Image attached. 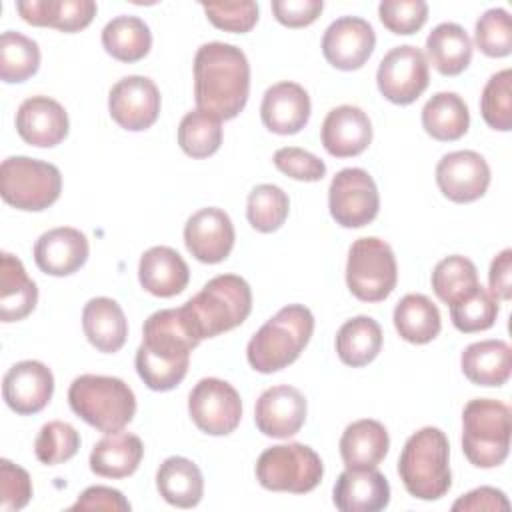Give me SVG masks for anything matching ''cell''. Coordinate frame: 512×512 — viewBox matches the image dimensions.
Listing matches in <instances>:
<instances>
[{
    "label": "cell",
    "instance_id": "cell-1",
    "mask_svg": "<svg viewBox=\"0 0 512 512\" xmlns=\"http://www.w3.org/2000/svg\"><path fill=\"white\" fill-rule=\"evenodd\" d=\"M200 344L184 306L150 314L136 350V372L154 392L176 388L190 364V352Z\"/></svg>",
    "mask_w": 512,
    "mask_h": 512
},
{
    "label": "cell",
    "instance_id": "cell-2",
    "mask_svg": "<svg viewBox=\"0 0 512 512\" xmlns=\"http://www.w3.org/2000/svg\"><path fill=\"white\" fill-rule=\"evenodd\" d=\"M250 92V64L246 54L226 42L202 44L194 56V100L220 120L236 118Z\"/></svg>",
    "mask_w": 512,
    "mask_h": 512
},
{
    "label": "cell",
    "instance_id": "cell-3",
    "mask_svg": "<svg viewBox=\"0 0 512 512\" xmlns=\"http://www.w3.org/2000/svg\"><path fill=\"white\" fill-rule=\"evenodd\" d=\"M450 444L440 428L424 426L414 432L398 458V474L406 492L418 500H438L452 486Z\"/></svg>",
    "mask_w": 512,
    "mask_h": 512
},
{
    "label": "cell",
    "instance_id": "cell-4",
    "mask_svg": "<svg viewBox=\"0 0 512 512\" xmlns=\"http://www.w3.org/2000/svg\"><path fill=\"white\" fill-rule=\"evenodd\" d=\"M314 316L302 304L280 308L248 342V364L262 374H272L292 364L310 342Z\"/></svg>",
    "mask_w": 512,
    "mask_h": 512
},
{
    "label": "cell",
    "instance_id": "cell-5",
    "mask_svg": "<svg viewBox=\"0 0 512 512\" xmlns=\"http://www.w3.org/2000/svg\"><path fill=\"white\" fill-rule=\"evenodd\" d=\"M184 310L200 336L214 338L240 326L252 310V290L242 276L220 274L208 280L202 290L192 296Z\"/></svg>",
    "mask_w": 512,
    "mask_h": 512
},
{
    "label": "cell",
    "instance_id": "cell-6",
    "mask_svg": "<svg viewBox=\"0 0 512 512\" xmlns=\"http://www.w3.org/2000/svg\"><path fill=\"white\" fill-rule=\"evenodd\" d=\"M68 402L76 416L104 434L122 430L136 414L132 388L114 376L82 374L74 378L68 390Z\"/></svg>",
    "mask_w": 512,
    "mask_h": 512
},
{
    "label": "cell",
    "instance_id": "cell-7",
    "mask_svg": "<svg viewBox=\"0 0 512 512\" xmlns=\"http://www.w3.org/2000/svg\"><path fill=\"white\" fill-rule=\"evenodd\" d=\"M512 412L492 398H474L462 412V450L476 468H496L510 452Z\"/></svg>",
    "mask_w": 512,
    "mask_h": 512
},
{
    "label": "cell",
    "instance_id": "cell-8",
    "mask_svg": "<svg viewBox=\"0 0 512 512\" xmlns=\"http://www.w3.org/2000/svg\"><path fill=\"white\" fill-rule=\"evenodd\" d=\"M62 192L60 170L44 160L10 156L0 164V194L6 204L24 212L52 206Z\"/></svg>",
    "mask_w": 512,
    "mask_h": 512
},
{
    "label": "cell",
    "instance_id": "cell-9",
    "mask_svg": "<svg viewBox=\"0 0 512 512\" xmlns=\"http://www.w3.org/2000/svg\"><path fill=\"white\" fill-rule=\"evenodd\" d=\"M322 476L320 456L300 442L270 446L256 460V480L272 492L306 494L320 484Z\"/></svg>",
    "mask_w": 512,
    "mask_h": 512
},
{
    "label": "cell",
    "instance_id": "cell-10",
    "mask_svg": "<svg viewBox=\"0 0 512 512\" xmlns=\"http://www.w3.org/2000/svg\"><path fill=\"white\" fill-rule=\"evenodd\" d=\"M398 266L388 242L376 236L358 238L348 250L346 284L362 302H382L396 288Z\"/></svg>",
    "mask_w": 512,
    "mask_h": 512
},
{
    "label": "cell",
    "instance_id": "cell-11",
    "mask_svg": "<svg viewBox=\"0 0 512 512\" xmlns=\"http://www.w3.org/2000/svg\"><path fill=\"white\" fill-rule=\"evenodd\" d=\"M328 208L336 224L362 228L378 216L380 196L372 176L362 168L340 170L328 188Z\"/></svg>",
    "mask_w": 512,
    "mask_h": 512
},
{
    "label": "cell",
    "instance_id": "cell-12",
    "mask_svg": "<svg viewBox=\"0 0 512 512\" xmlns=\"http://www.w3.org/2000/svg\"><path fill=\"white\" fill-rule=\"evenodd\" d=\"M188 412L198 430L210 436H226L240 424V394L226 380L202 378L188 396Z\"/></svg>",
    "mask_w": 512,
    "mask_h": 512
},
{
    "label": "cell",
    "instance_id": "cell-13",
    "mask_svg": "<svg viewBox=\"0 0 512 512\" xmlns=\"http://www.w3.org/2000/svg\"><path fill=\"white\" fill-rule=\"evenodd\" d=\"M428 60L416 46L392 48L378 66L376 82L380 94L400 106L412 104L428 88Z\"/></svg>",
    "mask_w": 512,
    "mask_h": 512
},
{
    "label": "cell",
    "instance_id": "cell-14",
    "mask_svg": "<svg viewBox=\"0 0 512 512\" xmlns=\"http://www.w3.org/2000/svg\"><path fill=\"white\" fill-rule=\"evenodd\" d=\"M158 86L146 76H126L118 80L108 94V112L112 120L130 132L150 128L160 114Z\"/></svg>",
    "mask_w": 512,
    "mask_h": 512
},
{
    "label": "cell",
    "instance_id": "cell-15",
    "mask_svg": "<svg viewBox=\"0 0 512 512\" xmlns=\"http://www.w3.org/2000/svg\"><path fill=\"white\" fill-rule=\"evenodd\" d=\"M436 184L452 202H474L488 190L490 166L484 156L474 150H456L440 158L436 166Z\"/></svg>",
    "mask_w": 512,
    "mask_h": 512
},
{
    "label": "cell",
    "instance_id": "cell-16",
    "mask_svg": "<svg viewBox=\"0 0 512 512\" xmlns=\"http://www.w3.org/2000/svg\"><path fill=\"white\" fill-rule=\"evenodd\" d=\"M376 46L374 28L358 16L336 18L322 36V54L338 70H358Z\"/></svg>",
    "mask_w": 512,
    "mask_h": 512
},
{
    "label": "cell",
    "instance_id": "cell-17",
    "mask_svg": "<svg viewBox=\"0 0 512 512\" xmlns=\"http://www.w3.org/2000/svg\"><path fill=\"white\" fill-rule=\"evenodd\" d=\"M236 234L230 216L216 206L194 212L184 226V244L188 252L204 262L218 264L232 252Z\"/></svg>",
    "mask_w": 512,
    "mask_h": 512
},
{
    "label": "cell",
    "instance_id": "cell-18",
    "mask_svg": "<svg viewBox=\"0 0 512 512\" xmlns=\"http://www.w3.org/2000/svg\"><path fill=\"white\" fill-rule=\"evenodd\" d=\"M306 412L304 394L294 386L278 384L266 388L256 400L254 422L264 436L290 438L304 426Z\"/></svg>",
    "mask_w": 512,
    "mask_h": 512
},
{
    "label": "cell",
    "instance_id": "cell-19",
    "mask_svg": "<svg viewBox=\"0 0 512 512\" xmlns=\"http://www.w3.org/2000/svg\"><path fill=\"white\" fill-rule=\"evenodd\" d=\"M54 392L50 368L38 360L16 362L2 380V396L10 410L28 416L44 410Z\"/></svg>",
    "mask_w": 512,
    "mask_h": 512
},
{
    "label": "cell",
    "instance_id": "cell-20",
    "mask_svg": "<svg viewBox=\"0 0 512 512\" xmlns=\"http://www.w3.org/2000/svg\"><path fill=\"white\" fill-rule=\"evenodd\" d=\"M68 128L64 106L48 96H30L18 106L16 130L30 146L52 148L68 136Z\"/></svg>",
    "mask_w": 512,
    "mask_h": 512
},
{
    "label": "cell",
    "instance_id": "cell-21",
    "mask_svg": "<svg viewBox=\"0 0 512 512\" xmlns=\"http://www.w3.org/2000/svg\"><path fill=\"white\" fill-rule=\"evenodd\" d=\"M88 238L70 226L44 232L34 244L36 266L50 276H70L88 260Z\"/></svg>",
    "mask_w": 512,
    "mask_h": 512
},
{
    "label": "cell",
    "instance_id": "cell-22",
    "mask_svg": "<svg viewBox=\"0 0 512 512\" xmlns=\"http://www.w3.org/2000/svg\"><path fill=\"white\" fill-rule=\"evenodd\" d=\"M372 142L368 114L352 104L332 108L322 122V144L336 158L358 156Z\"/></svg>",
    "mask_w": 512,
    "mask_h": 512
},
{
    "label": "cell",
    "instance_id": "cell-23",
    "mask_svg": "<svg viewBox=\"0 0 512 512\" xmlns=\"http://www.w3.org/2000/svg\"><path fill=\"white\" fill-rule=\"evenodd\" d=\"M332 500L342 512H378L390 502V484L376 468H346L334 484Z\"/></svg>",
    "mask_w": 512,
    "mask_h": 512
},
{
    "label": "cell",
    "instance_id": "cell-24",
    "mask_svg": "<svg viewBox=\"0 0 512 512\" xmlns=\"http://www.w3.org/2000/svg\"><path fill=\"white\" fill-rule=\"evenodd\" d=\"M260 116L274 134H296L310 118V96L296 82H278L264 92Z\"/></svg>",
    "mask_w": 512,
    "mask_h": 512
},
{
    "label": "cell",
    "instance_id": "cell-25",
    "mask_svg": "<svg viewBox=\"0 0 512 512\" xmlns=\"http://www.w3.org/2000/svg\"><path fill=\"white\" fill-rule=\"evenodd\" d=\"M138 280L146 292L160 298H170L188 286L190 270L174 248L152 246L140 256Z\"/></svg>",
    "mask_w": 512,
    "mask_h": 512
},
{
    "label": "cell",
    "instance_id": "cell-26",
    "mask_svg": "<svg viewBox=\"0 0 512 512\" xmlns=\"http://www.w3.org/2000/svg\"><path fill=\"white\" fill-rule=\"evenodd\" d=\"M22 20L32 26H48L60 32L84 30L96 16L92 0H28L16 2Z\"/></svg>",
    "mask_w": 512,
    "mask_h": 512
},
{
    "label": "cell",
    "instance_id": "cell-27",
    "mask_svg": "<svg viewBox=\"0 0 512 512\" xmlns=\"http://www.w3.org/2000/svg\"><path fill=\"white\" fill-rule=\"evenodd\" d=\"M82 328L88 342L98 352H118L128 336V320L120 304L112 298L98 296L86 302L82 310Z\"/></svg>",
    "mask_w": 512,
    "mask_h": 512
},
{
    "label": "cell",
    "instance_id": "cell-28",
    "mask_svg": "<svg viewBox=\"0 0 512 512\" xmlns=\"http://www.w3.org/2000/svg\"><path fill=\"white\" fill-rule=\"evenodd\" d=\"M464 376L476 386H502L510 378L512 350L504 340H480L464 348L460 356Z\"/></svg>",
    "mask_w": 512,
    "mask_h": 512
},
{
    "label": "cell",
    "instance_id": "cell-29",
    "mask_svg": "<svg viewBox=\"0 0 512 512\" xmlns=\"http://www.w3.org/2000/svg\"><path fill=\"white\" fill-rule=\"evenodd\" d=\"M388 448V430L370 418L348 424L340 438V456L346 468H376L388 454Z\"/></svg>",
    "mask_w": 512,
    "mask_h": 512
},
{
    "label": "cell",
    "instance_id": "cell-30",
    "mask_svg": "<svg viewBox=\"0 0 512 512\" xmlns=\"http://www.w3.org/2000/svg\"><path fill=\"white\" fill-rule=\"evenodd\" d=\"M144 456V444L136 434L110 432L90 452V470L102 478H126L134 474Z\"/></svg>",
    "mask_w": 512,
    "mask_h": 512
},
{
    "label": "cell",
    "instance_id": "cell-31",
    "mask_svg": "<svg viewBox=\"0 0 512 512\" xmlns=\"http://www.w3.org/2000/svg\"><path fill=\"white\" fill-rule=\"evenodd\" d=\"M38 302L36 282L24 270V264L2 252L0 256V320L18 322L24 320Z\"/></svg>",
    "mask_w": 512,
    "mask_h": 512
},
{
    "label": "cell",
    "instance_id": "cell-32",
    "mask_svg": "<svg viewBox=\"0 0 512 512\" xmlns=\"http://www.w3.org/2000/svg\"><path fill=\"white\" fill-rule=\"evenodd\" d=\"M156 488L168 504L194 508L202 500L204 478L192 460L184 456H170L156 472Z\"/></svg>",
    "mask_w": 512,
    "mask_h": 512
},
{
    "label": "cell",
    "instance_id": "cell-33",
    "mask_svg": "<svg viewBox=\"0 0 512 512\" xmlns=\"http://www.w3.org/2000/svg\"><path fill=\"white\" fill-rule=\"evenodd\" d=\"M426 52L442 76H458L472 60V40L460 24L442 22L428 34Z\"/></svg>",
    "mask_w": 512,
    "mask_h": 512
},
{
    "label": "cell",
    "instance_id": "cell-34",
    "mask_svg": "<svg viewBox=\"0 0 512 512\" xmlns=\"http://www.w3.org/2000/svg\"><path fill=\"white\" fill-rule=\"evenodd\" d=\"M422 126L434 140H458L470 126L468 106L456 92H438L422 108Z\"/></svg>",
    "mask_w": 512,
    "mask_h": 512
},
{
    "label": "cell",
    "instance_id": "cell-35",
    "mask_svg": "<svg viewBox=\"0 0 512 512\" xmlns=\"http://www.w3.org/2000/svg\"><path fill=\"white\" fill-rule=\"evenodd\" d=\"M394 328L410 344H426L440 334L442 318L424 294H406L394 308Z\"/></svg>",
    "mask_w": 512,
    "mask_h": 512
},
{
    "label": "cell",
    "instance_id": "cell-36",
    "mask_svg": "<svg viewBox=\"0 0 512 512\" xmlns=\"http://www.w3.org/2000/svg\"><path fill=\"white\" fill-rule=\"evenodd\" d=\"M382 348V328L370 316L346 320L336 334V354L352 368L370 364Z\"/></svg>",
    "mask_w": 512,
    "mask_h": 512
},
{
    "label": "cell",
    "instance_id": "cell-37",
    "mask_svg": "<svg viewBox=\"0 0 512 512\" xmlns=\"http://www.w3.org/2000/svg\"><path fill=\"white\" fill-rule=\"evenodd\" d=\"M104 50L120 62L142 60L152 46V34L144 20L138 16H116L102 30Z\"/></svg>",
    "mask_w": 512,
    "mask_h": 512
},
{
    "label": "cell",
    "instance_id": "cell-38",
    "mask_svg": "<svg viewBox=\"0 0 512 512\" xmlns=\"http://www.w3.org/2000/svg\"><path fill=\"white\" fill-rule=\"evenodd\" d=\"M478 284L474 262L460 254L442 258L432 270V290L448 306L470 296Z\"/></svg>",
    "mask_w": 512,
    "mask_h": 512
},
{
    "label": "cell",
    "instance_id": "cell-39",
    "mask_svg": "<svg viewBox=\"0 0 512 512\" xmlns=\"http://www.w3.org/2000/svg\"><path fill=\"white\" fill-rule=\"evenodd\" d=\"M178 144L192 158H208L222 144V120L206 110L188 112L178 126Z\"/></svg>",
    "mask_w": 512,
    "mask_h": 512
},
{
    "label": "cell",
    "instance_id": "cell-40",
    "mask_svg": "<svg viewBox=\"0 0 512 512\" xmlns=\"http://www.w3.org/2000/svg\"><path fill=\"white\" fill-rule=\"evenodd\" d=\"M40 48L38 44L14 30L0 36V78L4 82H24L38 72Z\"/></svg>",
    "mask_w": 512,
    "mask_h": 512
},
{
    "label": "cell",
    "instance_id": "cell-41",
    "mask_svg": "<svg viewBox=\"0 0 512 512\" xmlns=\"http://www.w3.org/2000/svg\"><path fill=\"white\" fill-rule=\"evenodd\" d=\"M290 210V200L286 192L276 184H258L248 194L246 202V216L254 230L258 232H274L278 230Z\"/></svg>",
    "mask_w": 512,
    "mask_h": 512
},
{
    "label": "cell",
    "instance_id": "cell-42",
    "mask_svg": "<svg viewBox=\"0 0 512 512\" xmlns=\"http://www.w3.org/2000/svg\"><path fill=\"white\" fill-rule=\"evenodd\" d=\"M498 316V300L488 288L480 286L466 298L450 304V318L456 330L464 334L482 332L494 326Z\"/></svg>",
    "mask_w": 512,
    "mask_h": 512
},
{
    "label": "cell",
    "instance_id": "cell-43",
    "mask_svg": "<svg viewBox=\"0 0 512 512\" xmlns=\"http://www.w3.org/2000/svg\"><path fill=\"white\" fill-rule=\"evenodd\" d=\"M484 122L500 132L512 128V70L504 68L492 74L480 96Z\"/></svg>",
    "mask_w": 512,
    "mask_h": 512
},
{
    "label": "cell",
    "instance_id": "cell-44",
    "mask_svg": "<svg viewBox=\"0 0 512 512\" xmlns=\"http://www.w3.org/2000/svg\"><path fill=\"white\" fill-rule=\"evenodd\" d=\"M80 448V434L76 428L62 420L44 424L34 442L36 458L46 466H56L70 460Z\"/></svg>",
    "mask_w": 512,
    "mask_h": 512
},
{
    "label": "cell",
    "instance_id": "cell-45",
    "mask_svg": "<svg viewBox=\"0 0 512 512\" xmlns=\"http://www.w3.org/2000/svg\"><path fill=\"white\" fill-rule=\"evenodd\" d=\"M474 42L478 50L490 58L508 56L512 52L510 14L504 8L486 10L476 22Z\"/></svg>",
    "mask_w": 512,
    "mask_h": 512
},
{
    "label": "cell",
    "instance_id": "cell-46",
    "mask_svg": "<svg viewBox=\"0 0 512 512\" xmlns=\"http://www.w3.org/2000/svg\"><path fill=\"white\" fill-rule=\"evenodd\" d=\"M380 22L392 34H414L428 20V4L424 0H384L378 6Z\"/></svg>",
    "mask_w": 512,
    "mask_h": 512
},
{
    "label": "cell",
    "instance_id": "cell-47",
    "mask_svg": "<svg viewBox=\"0 0 512 512\" xmlns=\"http://www.w3.org/2000/svg\"><path fill=\"white\" fill-rule=\"evenodd\" d=\"M208 20L226 32L244 34L258 22V4L252 0L244 2H210L202 4Z\"/></svg>",
    "mask_w": 512,
    "mask_h": 512
},
{
    "label": "cell",
    "instance_id": "cell-48",
    "mask_svg": "<svg viewBox=\"0 0 512 512\" xmlns=\"http://www.w3.org/2000/svg\"><path fill=\"white\" fill-rule=\"evenodd\" d=\"M32 498V480L24 468L10 462L8 458L0 460V510L14 512L24 508Z\"/></svg>",
    "mask_w": 512,
    "mask_h": 512
},
{
    "label": "cell",
    "instance_id": "cell-49",
    "mask_svg": "<svg viewBox=\"0 0 512 512\" xmlns=\"http://www.w3.org/2000/svg\"><path fill=\"white\" fill-rule=\"evenodd\" d=\"M274 166L294 178V180H304V182H318L324 178L326 174V164L314 156L312 152L308 150H302V148H296V146H284V148H278L274 152Z\"/></svg>",
    "mask_w": 512,
    "mask_h": 512
},
{
    "label": "cell",
    "instance_id": "cell-50",
    "mask_svg": "<svg viewBox=\"0 0 512 512\" xmlns=\"http://www.w3.org/2000/svg\"><path fill=\"white\" fill-rule=\"evenodd\" d=\"M324 8L322 0H274L272 12L276 20L288 28H302L312 24Z\"/></svg>",
    "mask_w": 512,
    "mask_h": 512
},
{
    "label": "cell",
    "instance_id": "cell-51",
    "mask_svg": "<svg viewBox=\"0 0 512 512\" xmlns=\"http://www.w3.org/2000/svg\"><path fill=\"white\" fill-rule=\"evenodd\" d=\"M132 506L122 496L120 490L108 486H90L86 488L78 500L70 506V510H104V512H128Z\"/></svg>",
    "mask_w": 512,
    "mask_h": 512
},
{
    "label": "cell",
    "instance_id": "cell-52",
    "mask_svg": "<svg viewBox=\"0 0 512 512\" xmlns=\"http://www.w3.org/2000/svg\"><path fill=\"white\" fill-rule=\"evenodd\" d=\"M452 510H466V512H476V510H510V502L506 494L498 488L492 486H480L476 490H470L468 494L460 496L454 504Z\"/></svg>",
    "mask_w": 512,
    "mask_h": 512
},
{
    "label": "cell",
    "instance_id": "cell-53",
    "mask_svg": "<svg viewBox=\"0 0 512 512\" xmlns=\"http://www.w3.org/2000/svg\"><path fill=\"white\" fill-rule=\"evenodd\" d=\"M490 294L496 300H510L512 298V250H502L490 264L488 272Z\"/></svg>",
    "mask_w": 512,
    "mask_h": 512
}]
</instances>
